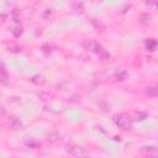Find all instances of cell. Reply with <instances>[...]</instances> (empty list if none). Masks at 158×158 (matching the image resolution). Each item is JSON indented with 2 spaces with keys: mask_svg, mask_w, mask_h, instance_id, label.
<instances>
[{
  "mask_svg": "<svg viewBox=\"0 0 158 158\" xmlns=\"http://www.w3.org/2000/svg\"><path fill=\"white\" fill-rule=\"evenodd\" d=\"M27 146H32V147H38V143H36V142H27Z\"/></svg>",
  "mask_w": 158,
  "mask_h": 158,
  "instance_id": "20",
  "label": "cell"
},
{
  "mask_svg": "<svg viewBox=\"0 0 158 158\" xmlns=\"http://www.w3.org/2000/svg\"><path fill=\"white\" fill-rule=\"evenodd\" d=\"M42 49H43L44 52H51V51H52V46L48 44V43H44V44L42 46Z\"/></svg>",
  "mask_w": 158,
  "mask_h": 158,
  "instance_id": "19",
  "label": "cell"
},
{
  "mask_svg": "<svg viewBox=\"0 0 158 158\" xmlns=\"http://www.w3.org/2000/svg\"><path fill=\"white\" fill-rule=\"evenodd\" d=\"M7 51H9V52H14V53H16V52L22 51V46H21V44H17V43H11V44L7 46Z\"/></svg>",
  "mask_w": 158,
  "mask_h": 158,
  "instance_id": "14",
  "label": "cell"
},
{
  "mask_svg": "<svg viewBox=\"0 0 158 158\" xmlns=\"http://www.w3.org/2000/svg\"><path fill=\"white\" fill-rule=\"evenodd\" d=\"M65 151H67L70 156L77 157V158H83V157L86 156L85 148H83V147L79 146V144H68V146L65 147Z\"/></svg>",
  "mask_w": 158,
  "mask_h": 158,
  "instance_id": "2",
  "label": "cell"
},
{
  "mask_svg": "<svg viewBox=\"0 0 158 158\" xmlns=\"http://www.w3.org/2000/svg\"><path fill=\"white\" fill-rule=\"evenodd\" d=\"M38 98L42 101H51V100H53L54 95L48 93V91H41V93H38Z\"/></svg>",
  "mask_w": 158,
  "mask_h": 158,
  "instance_id": "8",
  "label": "cell"
},
{
  "mask_svg": "<svg viewBox=\"0 0 158 158\" xmlns=\"http://www.w3.org/2000/svg\"><path fill=\"white\" fill-rule=\"evenodd\" d=\"M114 122L116 123V126H118L120 128L125 130V131H128L131 130L132 127V122H131V117L126 114H117L114 116Z\"/></svg>",
  "mask_w": 158,
  "mask_h": 158,
  "instance_id": "1",
  "label": "cell"
},
{
  "mask_svg": "<svg viewBox=\"0 0 158 158\" xmlns=\"http://www.w3.org/2000/svg\"><path fill=\"white\" fill-rule=\"evenodd\" d=\"M139 21L142 22V23H148L149 21H151V15L149 14H142L141 16H139Z\"/></svg>",
  "mask_w": 158,
  "mask_h": 158,
  "instance_id": "16",
  "label": "cell"
},
{
  "mask_svg": "<svg viewBox=\"0 0 158 158\" xmlns=\"http://www.w3.org/2000/svg\"><path fill=\"white\" fill-rule=\"evenodd\" d=\"M60 139V133L59 132H51L48 136H47V141L49 143H56Z\"/></svg>",
  "mask_w": 158,
  "mask_h": 158,
  "instance_id": "10",
  "label": "cell"
},
{
  "mask_svg": "<svg viewBox=\"0 0 158 158\" xmlns=\"http://www.w3.org/2000/svg\"><path fill=\"white\" fill-rule=\"evenodd\" d=\"M0 72H1V77H0L1 83H2L4 85H6V84H7V80H9V74H7V70H6L5 65H4V63L1 64V69H0Z\"/></svg>",
  "mask_w": 158,
  "mask_h": 158,
  "instance_id": "9",
  "label": "cell"
},
{
  "mask_svg": "<svg viewBox=\"0 0 158 158\" xmlns=\"http://www.w3.org/2000/svg\"><path fill=\"white\" fill-rule=\"evenodd\" d=\"M126 75H127V74H126V72L121 70L120 73H117V74H116V79H117V80H125Z\"/></svg>",
  "mask_w": 158,
  "mask_h": 158,
  "instance_id": "18",
  "label": "cell"
},
{
  "mask_svg": "<svg viewBox=\"0 0 158 158\" xmlns=\"http://www.w3.org/2000/svg\"><path fill=\"white\" fill-rule=\"evenodd\" d=\"M7 123H9V126H10L12 130H15V131L22 128V121H21L17 116H10L9 120H7Z\"/></svg>",
  "mask_w": 158,
  "mask_h": 158,
  "instance_id": "5",
  "label": "cell"
},
{
  "mask_svg": "<svg viewBox=\"0 0 158 158\" xmlns=\"http://www.w3.org/2000/svg\"><path fill=\"white\" fill-rule=\"evenodd\" d=\"M11 33H12V36L14 37H20L21 35H22V28L20 27V26H15V27H12L11 28Z\"/></svg>",
  "mask_w": 158,
  "mask_h": 158,
  "instance_id": "15",
  "label": "cell"
},
{
  "mask_svg": "<svg viewBox=\"0 0 158 158\" xmlns=\"http://www.w3.org/2000/svg\"><path fill=\"white\" fill-rule=\"evenodd\" d=\"M96 56L99 57V59H101V60H106L109 57H110V54H109V52L101 46V48L98 51V53H96Z\"/></svg>",
  "mask_w": 158,
  "mask_h": 158,
  "instance_id": "11",
  "label": "cell"
},
{
  "mask_svg": "<svg viewBox=\"0 0 158 158\" xmlns=\"http://www.w3.org/2000/svg\"><path fill=\"white\" fill-rule=\"evenodd\" d=\"M1 111H2V115H5V107L4 106H1Z\"/></svg>",
  "mask_w": 158,
  "mask_h": 158,
  "instance_id": "21",
  "label": "cell"
},
{
  "mask_svg": "<svg viewBox=\"0 0 158 158\" xmlns=\"http://www.w3.org/2000/svg\"><path fill=\"white\" fill-rule=\"evenodd\" d=\"M12 19H14V21H15V22H20V21H21V16H20V10H17V9L12 10Z\"/></svg>",
  "mask_w": 158,
  "mask_h": 158,
  "instance_id": "17",
  "label": "cell"
},
{
  "mask_svg": "<svg viewBox=\"0 0 158 158\" xmlns=\"http://www.w3.org/2000/svg\"><path fill=\"white\" fill-rule=\"evenodd\" d=\"M141 154L144 158H158V149L153 146H146L141 148Z\"/></svg>",
  "mask_w": 158,
  "mask_h": 158,
  "instance_id": "3",
  "label": "cell"
},
{
  "mask_svg": "<svg viewBox=\"0 0 158 158\" xmlns=\"http://www.w3.org/2000/svg\"><path fill=\"white\" fill-rule=\"evenodd\" d=\"M157 46H158V42H157L156 40H153V38H149V40L146 41V47H147V49H149V51H154Z\"/></svg>",
  "mask_w": 158,
  "mask_h": 158,
  "instance_id": "12",
  "label": "cell"
},
{
  "mask_svg": "<svg viewBox=\"0 0 158 158\" xmlns=\"http://www.w3.org/2000/svg\"><path fill=\"white\" fill-rule=\"evenodd\" d=\"M84 47L86 51L89 52H94V53H98V51L101 48V44L95 41V40H88L85 43H84Z\"/></svg>",
  "mask_w": 158,
  "mask_h": 158,
  "instance_id": "4",
  "label": "cell"
},
{
  "mask_svg": "<svg viewBox=\"0 0 158 158\" xmlns=\"http://www.w3.org/2000/svg\"><path fill=\"white\" fill-rule=\"evenodd\" d=\"M31 81H32V84H35L37 86H42L46 83V78L43 75H41V74H36V75H33L31 78Z\"/></svg>",
  "mask_w": 158,
  "mask_h": 158,
  "instance_id": "6",
  "label": "cell"
},
{
  "mask_svg": "<svg viewBox=\"0 0 158 158\" xmlns=\"http://www.w3.org/2000/svg\"><path fill=\"white\" fill-rule=\"evenodd\" d=\"M146 95L149 98H156L158 96V85H151L146 88Z\"/></svg>",
  "mask_w": 158,
  "mask_h": 158,
  "instance_id": "7",
  "label": "cell"
},
{
  "mask_svg": "<svg viewBox=\"0 0 158 158\" xmlns=\"http://www.w3.org/2000/svg\"><path fill=\"white\" fill-rule=\"evenodd\" d=\"M147 118V114L146 112H142V111H136L133 112V120L135 121H143Z\"/></svg>",
  "mask_w": 158,
  "mask_h": 158,
  "instance_id": "13",
  "label": "cell"
}]
</instances>
